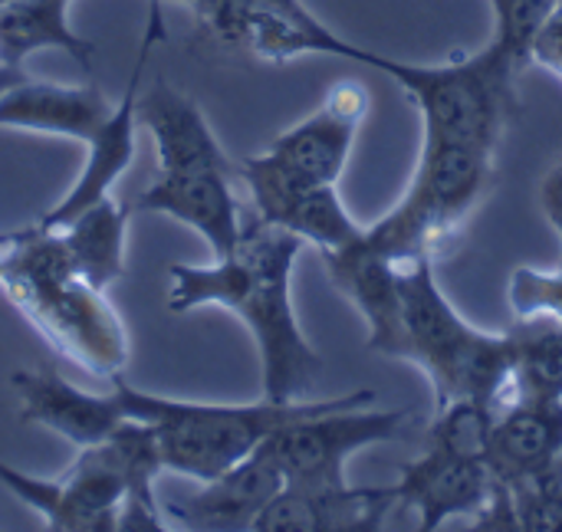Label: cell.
<instances>
[{
  "instance_id": "cell-6",
  "label": "cell",
  "mask_w": 562,
  "mask_h": 532,
  "mask_svg": "<svg viewBox=\"0 0 562 532\" xmlns=\"http://www.w3.org/2000/svg\"><path fill=\"white\" fill-rule=\"evenodd\" d=\"M109 385L119 418L138 421L151 431L155 448L161 454V467L194 484L221 477L224 471L247 461L267 441L270 431L326 405V398H306L293 405H277L267 398L250 405L184 401L138 392L122 375H115Z\"/></svg>"
},
{
  "instance_id": "cell-10",
  "label": "cell",
  "mask_w": 562,
  "mask_h": 532,
  "mask_svg": "<svg viewBox=\"0 0 562 532\" xmlns=\"http://www.w3.org/2000/svg\"><path fill=\"white\" fill-rule=\"evenodd\" d=\"M201 33L260 63H293L300 56H339L375 69L379 53L342 39L329 30L303 0H198L194 7Z\"/></svg>"
},
{
  "instance_id": "cell-20",
  "label": "cell",
  "mask_w": 562,
  "mask_h": 532,
  "mask_svg": "<svg viewBox=\"0 0 562 532\" xmlns=\"http://www.w3.org/2000/svg\"><path fill=\"white\" fill-rule=\"evenodd\" d=\"M72 0H7L0 7V63L23 66L40 49H63L79 66H92L95 46L69 26Z\"/></svg>"
},
{
  "instance_id": "cell-29",
  "label": "cell",
  "mask_w": 562,
  "mask_h": 532,
  "mask_svg": "<svg viewBox=\"0 0 562 532\" xmlns=\"http://www.w3.org/2000/svg\"><path fill=\"white\" fill-rule=\"evenodd\" d=\"M178 3H188V7H194V3H198V0H178Z\"/></svg>"
},
{
  "instance_id": "cell-18",
  "label": "cell",
  "mask_w": 562,
  "mask_h": 532,
  "mask_svg": "<svg viewBox=\"0 0 562 532\" xmlns=\"http://www.w3.org/2000/svg\"><path fill=\"white\" fill-rule=\"evenodd\" d=\"M326 273L336 290L362 313L369 329V349L395 359L402 342V270L385 253L372 250L362 234L339 247L326 250Z\"/></svg>"
},
{
  "instance_id": "cell-27",
  "label": "cell",
  "mask_w": 562,
  "mask_h": 532,
  "mask_svg": "<svg viewBox=\"0 0 562 532\" xmlns=\"http://www.w3.org/2000/svg\"><path fill=\"white\" fill-rule=\"evenodd\" d=\"M23 79H26V69H23V66L0 63V95H3L7 89H13L16 82H23Z\"/></svg>"
},
{
  "instance_id": "cell-8",
  "label": "cell",
  "mask_w": 562,
  "mask_h": 532,
  "mask_svg": "<svg viewBox=\"0 0 562 532\" xmlns=\"http://www.w3.org/2000/svg\"><path fill=\"white\" fill-rule=\"evenodd\" d=\"M379 72L392 76L415 102L425 138L445 145H471L497 151L517 102V76L524 72L501 46L438 63H402L379 53Z\"/></svg>"
},
{
  "instance_id": "cell-2",
  "label": "cell",
  "mask_w": 562,
  "mask_h": 532,
  "mask_svg": "<svg viewBox=\"0 0 562 532\" xmlns=\"http://www.w3.org/2000/svg\"><path fill=\"white\" fill-rule=\"evenodd\" d=\"M161 36L158 0L148 7V26L128 76L122 99L112 105L92 82L63 86L23 79L0 95V128H20L53 138H69L86 148V165L76 184L36 220V227H56L82 207L115 194V181L132 168L138 132V92L155 39Z\"/></svg>"
},
{
  "instance_id": "cell-30",
  "label": "cell",
  "mask_w": 562,
  "mask_h": 532,
  "mask_svg": "<svg viewBox=\"0 0 562 532\" xmlns=\"http://www.w3.org/2000/svg\"><path fill=\"white\" fill-rule=\"evenodd\" d=\"M3 3H7V0H0V7H3Z\"/></svg>"
},
{
  "instance_id": "cell-12",
  "label": "cell",
  "mask_w": 562,
  "mask_h": 532,
  "mask_svg": "<svg viewBox=\"0 0 562 532\" xmlns=\"http://www.w3.org/2000/svg\"><path fill=\"white\" fill-rule=\"evenodd\" d=\"M372 95L359 79H339L316 112L277 135L267 155L290 174L313 184H339Z\"/></svg>"
},
{
  "instance_id": "cell-4",
  "label": "cell",
  "mask_w": 562,
  "mask_h": 532,
  "mask_svg": "<svg viewBox=\"0 0 562 532\" xmlns=\"http://www.w3.org/2000/svg\"><path fill=\"white\" fill-rule=\"evenodd\" d=\"M10 306L72 365L112 382L128 365V332L102 286L76 273L63 240L36 224L10 230L0 276Z\"/></svg>"
},
{
  "instance_id": "cell-1",
  "label": "cell",
  "mask_w": 562,
  "mask_h": 532,
  "mask_svg": "<svg viewBox=\"0 0 562 532\" xmlns=\"http://www.w3.org/2000/svg\"><path fill=\"white\" fill-rule=\"evenodd\" d=\"M306 244L257 214H247L237 244L204 267H168V309L184 316L198 306L231 309L260 352V398L277 405L306 401L323 372L293 309V267Z\"/></svg>"
},
{
  "instance_id": "cell-5",
  "label": "cell",
  "mask_w": 562,
  "mask_h": 532,
  "mask_svg": "<svg viewBox=\"0 0 562 532\" xmlns=\"http://www.w3.org/2000/svg\"><path fill=\"white\" fill-rule=\"evenodd\" d=\"M402 270V342L398 362L425 372L435 408L484 401L494 411L510 392V336L471 326L435 280L431 260L398 263Z\"/></svg>"
},
{
  "instance_id": "cell-9",
  "label": "cell",
  "mask_w": 562,
  "mask_h": 532,
  "mask_svg": "<svg viewBox=\"0 0 562 532\" xmlns=\"http://www.w3.org/2000/svg\"><path fill=\"white\" fill-rule=\"evenodd\" d=\"M369 388L326 398L323 408L293 418L267 434L263 451L277 461L286 484L342 487L346 461L372 444L405 438L415 425V411H382Z\"/></svg>"
},
{
  "instance_id": "cell-15",
  "label": "cell",
  "mask_w": 562,
  "mask_h": 532,
  "mask_svg": "<svg viewBox=\"0 0 562 532\" xmlns=\"http://www.w3.org/2000/svg\"><path fill=\"white\" fill-rule=\"evenodd\" d=\"M283 471L263 451V444L240 461L237 467L224 471L214 480H204L198 494L181 500H165V520L194 532H244L254 530L257 517L283 487Z\"/></svg>"
},
{
  "instance_id": "cell-21",
  "label": "cell",
  "mask_w": 562,
  "mask_h": 532,
  "mask_svg": "<svg viewBox=\"0 0 562 532\" xmlns=\"http://www.w3.org/2000/svg\"><path fill=\"white\" fill-rule=\"evenodd\" d=\"M510 336V392L514 398H550L562 401V322L553 316H527L514 319ZM501 405V408H504Z\"/></svg>"
},
{
  "instance_id": "cell-3",
  "label": "cell",
  "mask_w": 562,
  "mask_h": 532,
  "mask_svg": "<svg viewBox=\"0 0 562 532\" xmlns=\"http://www.w3.org/2000/svg\"><path fill=\"white\" fill-rule=\"evenodd\" d=\"M138 125L148 128L155 145V178L138 194V211L165 214L201 234L214 257H224L244 230V204L234 191L237 161L227 158L201 105L155 79L138 92Z\"/></svg>"
},
{
  "instance_id": "cell-23",
  "label": "cell",
  "mask_w": 562,
  "mask_h": 532,
  "mask_svg": "<svg viewBox=\"0 0 562 532\" xmlns=\"http://www.w3.org/2000/svg\"><path fill=\"white\" fill-rule=\"evenodd\" d=\"M557 3L560 0H491V7H494L491 43L501 46L520 69H527L530 66V43Z\"/></svg>"
},
{
  "instance_id": "cell-16",
  "label": "cell",
  "mask_w": 562,
  "mask_h": 532,
  "mask_svg": "<svg viewBox=\"0 0 562 532\" xmlns=\"http://www.w3.org/2000/svg\"><path fill=\"white\" fill-rule=\"evenodd\" d=\"M13 392L20 401L16 411L23 425H36L56 434L69 441L76 451L99 444L122 425L112 392L76 388L56 369L13 372Z\"/></svg>"
},
{
  "instance_id": "cell-13",
  "label": "cell",
  "mask_w": 562,
  "mask_h": 532,
  "mask_svg": "<svg viewBox=\"0 0 562 532\" xmlns=\"http://www.w3.org/2000/svg\"><path fill=\"white\" fill-rule=\"evenodd\" d=\"M497 490V480L481 457H464L448 448L428 444V451L398 467V503L418 513L425 532L441 530L451 517H477Z\"/></svg>"
},
{
  "instance_id": "cell-17",
  "label": "cell",
  "mask_w": 562,
  "mask_h": 532,
  "mask_svg": "<svg viewBox=\"0 0 562 532\" xmlns=\"http://www.w3.org/2000/svg\"><path fill=\"white\" fill-rule=\"evenodd\" d=\"M487 467L497 484H527L562 471V401L514 398L497 408Z\"/></svg>"
},
{
  "instance_id": "cell-26",
  "label": "cell",
  "mask_w": 562,
  "mask_h": 532,
  "mask_svg": "<svg viewBox=\"0 0 562 532\" xmlns=\"http://www.w3.org/2000/svg\"><path fill=\"white\" fill-rule=\"evenodd\" d=\"M540 207L550 220V227L560 234L562 240V158L547 171V178L540 181Z\"/></svg>"
},
{
  "instance_id": "cell-7",
  "label": "cell",
  "mask_w": 562,
  "mask_h": 532,
  "mask_svg": "<svg viewBox=\"0 0 562 532\" xmlns=\"http://www.w3.org/2000/svg\"><path fill=\"white\" fill-rule=\"evenodd\" d=\"M494 155L491 148L422 142L405 197L366 227L362 240L395 263H435L451 253L494 188Z\"/></svg>"
},
{
  "instance_id": "cell-19",
  "label": "cell",
  "mask_w": 562,
  "mask_h": 532,
  "mask_svg": "<svg viewBox=\"0 0 562 532\" xmlns=\"http://www.w3.org/2000/svg\"><path fill=\"white\" fill-rule=\"evenodd\" d=\"M43 230H53L63 240L76 273L86 276L92 286L105 290L109 283L122 280L128 207H122L115 194H109V197L82 207L69 220H63L56 227H43Z\"/></svg>"
},
{
  "instance_id": "cell-28",
  "label": "cell",
  "mask_w": 562,
  "mask_h": 532,
  "mask_svg": "<svg viewBox=\"0 0 562 532\" xmlns=\"http://www.w3.org/2000/svg\"><path fill=\"white\" fill-rule=\"evenodd\" d=\"M7 253H10V234H0V276H3V267H7Z\"/></svg>"
},
{
  "instance_id": "cell-22",
  "label": "cell",
  "mask_w": 562,
  "mask_h": 532,
  "mask_svg": "<svg viewBox=\"0 0 562 532\" xmlns=\"http://www.w3.org/2000/svg\"><path fill=\"white\" fill-rule=\"evenodd\" d=\"M474 530L562 532V471L527 484H497L491 503L474 517Z\"/></svg>"
},
{
  "instance_id": "cell-11",
  "label": "cell",
  "mask_w": 562,
  "mask_h": 532,
  "mask_svg": "<svg viewBox=\"0 0 562 532\" xmlns=\"http://www.w3.org/2000/svg\"><path fill=\"white\" fill-rule=\"evenodd\" d=\"M237 174L247 188L250 214L296 234L303 244H313L323 253L352 244L366 230L342 207L339 184L303 181L280 168L267 151L237 161Z\"/></svg>"
},
{
  "instance_id": "cell-14",
  "label": "cell",
  "mask_w": 562,
  "mask_h": 532,
  "mask_svg": "<svg viewBox=\"0 0 562 532\" xmlns=\"http://www.w3.org/2000/svg\"><path fill=\"white\" fill-rule=\"evenodd\" d=\"M398 503L392 487L283 484L257 517L254 532H375Z\"/></svg>"
},
{
  "instance_id": "cell-24",
  "label": "cell",
  "mask_w": 562,
  "mask_h": 532,
  "mask_svg": "<svg viewBox=\"0 0 562 532\" xmlns=\"http://www.w3.org/2000/svg\"><path fill=\"white\" fill-rule=\"evenodd\" d=\"M514 319L527 316H553L562 322V267L560 270H533L517 267L507 290Z\"/></svg>"
},
{
  "instance_id": "cell-25",
  "label": "cell",
  "mask_w": 562,
  "mask_h": 532,
  "mask_svg": "<svg viewBox=\"0 0 562 532\" xmlns=\"http://www.w3.org/2000/svg\"><path fill=\"white\" fill-rule=\"evenodd\" d=\"M530 66L547 69L562 82V0L553 7V13L543 20L530 43Z\"/></svg>"
}]
</instances>
